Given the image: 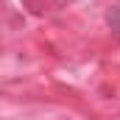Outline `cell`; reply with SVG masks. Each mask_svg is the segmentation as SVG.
<instances>
[{
    "instance_id": "obj_1",
    "label": "cell",
    "mask_w": 120,
    "mask_h": 120,
    "mask_svg": "<svg viewBox=\"0 0 120 120\" xmlns=\"http://www.w3.org/2000/svg\"><path fill=\"white\" fill-rule=\"evenodd\" d=\"M106 20H109V28H112V34L120 39V8H112Z\"/></svg>"
}]
</instances>
